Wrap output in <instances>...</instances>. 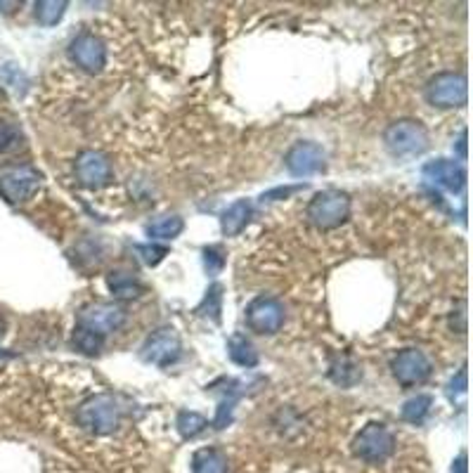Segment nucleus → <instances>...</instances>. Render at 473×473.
<instances>
[{"mask_svg": "<svg viewBox=\"0 0 473 473\" xmlns=\"http://www.w3.org/2000/svg\"><path fill=\"white\" fill-rule=\"evenodd\" d=\"M396 450V436L386 424L372 422L353 440V454L365 464H383Z\"/></svg>", "mask_w": 473, "mask_h": 473, "instance_id": "nucleus-4", "label": "nucleus"}, {"mask_svg": "<svg viewBox=\"0 0 473 473\" xmlns=\"http://www.w3.org/2000/svg\"><path fill=\"white\" fill-rule=\"evenodd\" d=\"M329 379H332L336 386L351 389V386H355V383L362 379V369L353 358L336 355V358H332V365H329Z\"/></svg>", "mask_w": 473, "mask_h": 473, "instance_id": "nucleus-16", "label": "nucleus"}, {"mask_svg": "<svg viewBox=\"0 0 473 473\" xmlns=\"http://www.w3.org/2000/svg\"><path fill=\"white\" fill-rule=\"evenodd\" d=\"M76 177L78 183L88 187V190H99L112 180V163L106 159V154L98 152V149H85L76 156Z\"/></svg>", "mask_w": 473, "mask_h": 473, "instance_id": "nucleus-12", "label": "nucleus"}, {"mask_svg": "<svg viewBox=\"0 0 473 473\" xmlns=\"http://www.w3.org/2000/svg\"><path fill=\"white\" fill-rule=\"evenodd\" d=\"M433 398L422 393L417 398H410L407 403L403 405V419L405 422H410V424H422L426 417H429V412H431Z\"/></svg>", "mask_w": 473, "mask_h": 473, "instance_id": "nucleus-21", "label": "nucleus"}, {"mask_svg": "<svg viewBox=\"0 0 473 473\" xmlns=\"http://www.w3.org/2000/svg\"><path fill=\"white\" fill-rule=\"evenodd\" d=\"M76 424L92 436H109L121 424L119 403L106 393L88 398L76 410Z\"/></svg>", "mask_w": 473, "mask_h": 473, "instance_id": "nucleus-1", "label": "nucleus"}, {"mask_svg": "<svg viewBox=\"0 0 473 473\" xmlns=\"http://www.w3.org/2000/svg\"><path fill=\"white\" fill-rule=\"evenodd\" d=\"M192 473H227V457L218 447H204L192 457Z\"/></svg>", "mask_w": 473, "mask_h": 473, "instance_id": "nucleus-17", "label": "nucleus"}, {"mask_svg": "<svg viewBox=\"0 0 473 473\" xmlns=\"http://www.w3.org/2000/svg\"><path fill=\"white\" fill-rule=\"evenodd\" d=\"M74 343H76L78 351H83L85 355H95L105 346V336H98V334L76 327V329H74Z\"/></svg>", "mask_w": 473, "mask_h": 473, "instance_id": "nucleus-25", "label": "nucleus"}, {"mask_svg": "<svg viewBox=\"0 0 473 473\" xmlns=\"http://www.w3.org/2000/svg\"><path fill=\"white\" fill-rule=\"evenodd\" d=\"M460 156L461 159H467V130H464L460 138Z\"/></svg>", "mask_w": 473, "mask_h": 473, "instance_id": "nucleus-30", "label": "nucleus"}, {"mask_svg": "<svg viewBox=\"0 0 473 473\" xmlns=\"http://www.w3.org/2000/svg\"><path fill=\"white\" fill-rule=\"evenodd\" d=\"M135 248H138V254H142V261L147 265H159L169 256V248L156 247V244H138Z\"/></svg>", "mask_w": 473, "mask_h": 473, "instance_id": "nucleus-27", "label": "nucleus"}, {"mask_svg": "<svg viewBox=\"0 0 473 473\" xmlns=\"http://www.w3.org/2000/svg\"><path fill=\"white\" fill-rule=\"evenodd\" d=\"M109 289L116 298H135L140 294V282L128 272H112L109 275Z\"/></svg>", "mask_w": 473, "mask_h": 473, "instance_id": "nucleus-24", "label": "nucleus"}, {"mask_svg": "<svg viewBox=\"0 0 473 473\" xmlns=\"http://www.w3.org/2000/svg\"><path fill=\"white\" fill-rule=\"evenodd\" d=\"M284 166L294 177L315 176L325 170V152L315 142H296L284 156Z\"/></svg>", "mask_w": 473, "mask_h": 473, "instance_id": "nucleus-13", "label": "nucleus"}, {"mask_svg": "<svg viewBox=\"0 0 473 473\" xmlns=\"http://www.w3.org/2000/svg\"><path fill=\"white\" fill-rule=\"evenodd\" d=\"M140 358L147 365L156 367H169L180 358V336L173 327H162L154 334H149L147 341L142 343Z\"/></svg>", "mask_w": 473, "mask_h": 473, "instance_id": "nucleus-8", "label": "nucleus"}, {"mask_svg": "<svg viewBox=\"0 0 473 473\" xmlns=\"http://www.w3.org/2000/svg\"><path fill=\"white\" fill-rule=\"evenodd\" d=\"M185 220L180 216H162L147 227V234L152 240H176L183 233Z\"/></svg>", "mask_w": 473, "mask_h": 473, "instance_id": "nucleus-20", "label": "nucleus"}, {"mask_svg": "<svg viewBox=\"0 0 473 473\" xmlns=\"http://www.w3.org/2000/svg\"><path fill=\"white\" fill-rule=\"evenodd\" d=\"M469 98V85L464 74L457 71H443L438 76H433L426 85V99L433 106L440 109H454V106H464Z\"/></svg>", "mask_w": 473, "mask_h": 473, "instance_id": "nucleus-6", "label": "nucleus"}, {"mask_svg": "<svg viewBox=\"0 0 473 473\" xmlns=\"http://www.w3.org/2000/svg\"><path fill=\"white\" fill-rule=\"evenodd\" d=\"M69 59L76 64L78 69H83L85 74H99L106 64V48L102 38L91 31L78 34L74 41L69 43Z\"/></svg>", "mask_w": 473, "mask_h": 473, "instance_id": "nucleus-9", "label": "nucleus"}, {"mask_svg": "<svg viewBox=\"0 0 473 473\" xmlns=\"http://www.w3.org/2000/svg\"><path fill=\"white\" fill-rule=\"evenodd\" d=\"M43 176L31 163H17L0 173V194L10 204H21L38 192Z\"/></svg>", "mask_w": 473, "mask_h": 473, "instance_id": "nucleus-5", "label": "nucleus"}, {"mask_svg": "<svg viewBox=\"0 0 473 473\" xmlns=\"http://www.w3.org/2000/svg\"><path fill=\"white\" fill-rule=\"evenodd\" d=\"M467 453H461L460 457H457V461H454L453 473H467Z\"/></svg>", "mask_w": 473, "mask_h": 473, "instance_id": "nucleus-29", "label": "nucleus"}, {"mask_svg": "<svg viewBox=\"0 0 473 473\" xmlns=\"http://www.w3.org/2000/svg\"><path fill=\"white\" fill-rule=\"evenodd\" d=\"M204 265L209 270V275H218L223 265H225V256L220 251V247H209L204 251Z\"/></svg>", "mask_w": 473, "mask_h": 473, "instance_id": "nucleus-28", "label": "nucleus"}, {"mask_svg": "<svg viewBox=\"0 0 473 473\" xmlns=\"http://www.w3.org/2000/svg\"><path fill=\"white\" fill-rule=\"evenodd\" d=\"M64 12H67L64 0H41V3H35V20L41 21L43 27H55L57 21L64 17Z\"/></svg>", "mask_w": 473, "mask_h": 473, "instance_id": "nucleus-23", "label": "nucleus"}, {"mask_svg": "<svg viewBox=\"0 0 473 473\" xmlns=\"http://www.w3.org/2000/svg\"><path fill=\"white\" fill-rule=\"evenodd\" d=\"M390 372L400 386L410 389L431 376V360L417 348H405L390 360Z\"/></svg>", "mask_w": 473, "mask_h": 473, "instance_id": "nucleus-10", "label": "nucleus"}, {"mask_svg": "<svg viewBox=\"0 0 473 473\" xmlns=\"http://www.w3.org/2000/svg\"><path fill=\"white\" fill-rule=\"evenodd\" d=\"M126 308L119 304H88L78 311L76 327L98 336H106L109 332H116L126 322Z\"/></svg>", "mask_w": 473, "mask_h": 473, "instance_id": "nucleus-7", "label": "nucleus"}, {"mask_svg": "<svg viewBox=\"0 0 473 473\" xmlns=\"http://www.w3.org/2000/svg\"><path fill=\"white\" fill-rule=\"evenodd\" d=\"M24 147V133L21 128L10 119H0V156L14 154Z\"/></svg>", "mask_w": 473, "mask_h": 473, "instance_id": "nucleus-19", "label": "nucleus"}, {"mask_svg": "<svg viewBox=\"0 0 473 473\" xmlns=\"http://www.w3.org/2000/svg\"><path fill=\"white\" fill-rule=\"evenodd\" d=\"M426 180H431L433 185H438L447 192H461L467 185V170L464 166L450 159H436L424 166Z\"/></svg>", "mask_w": 473, "mask_h": 473, "instance_id": "nucleus-14", "label": "nucleus"}, {"mask_svg": "<svg viewBox=\"0 0 473 473\" xmlns=\"http://www.w3.org/2000/svg\"><path fill=\"white\" fill-rule=\"evenodd\" d=\"M220 291H223V289H220V284H213L211 289L206 291L204 304H201L197 308L199 315H201V312H204L206 308H209V311H211V312H209V315H211V318L216 319V322H218V319H220V296H223Z\"/></svg>", "mask_w": 473, "mask_h": 473, "instance_id": "nucleus-26", "label": "nucleus"}, {"mask_svg": "<svg viewBox=\"0 0 473 473\" xmlns=\"http://www.w3.org/2000/svg\"><path fill=\"white\" fill-rule=\"evenodd\" d=\"M247 325L256 334H277L284 325V305L272 296L254 298L247 308Z\"/></svg>", "mask_w": 473, "mask_h": 473, "instance_id": "nucleus-11", "label": "nucleus"}, {"mask_svg": "<svg viewBox=\"0 0 473 473\" xmlns=\"http://www.w3.org/2000/svg\"><path fill=\"white\" fill-rule=\"evenodd\" d=\"M176 426L183 438H197L199 433L204 431L206 426H209V422H206V417H201L199 412L183 410V412H177Z\"/></svg>", "mask_w": 473, "mask_h": 473, "instance_id": "nucleus-22", "label": "nucleus"}, {"mask_svg": "<svg viewBox=\"0 0 473 473\" xmlns=\"http://www.w3.org/2000/svg\"><path fill=\"white\" fill-rule=\"evenodd\" d=\"M227 351H230V358H233L234 365H240V367L251 369L258 365V353H256L254 343L247 336H241V334H234L233 339L227 341Z\"/></svg>", "mask_w": 473, "mask_h": 473, "instance_id": "nucleus-18", "label": "nucleus"}, {"mask_svg": "<svg viewBox=\"0 0 473 473\" xmlns=\"http://www.w3.org/2000/svg\"><path fill=\"white\" fill-rule=\"evenodd\" d=\"M254 218V204L248 199H240L233 206H227L223 216H220V227L225 237H237L240 233L247 230V225Z\"/></svg>", "mask_w": 473, "mask_h": 473, "instance_id": "nucleus-15", "label": "nucleus"}, {"mask_svg": "<svg viewBox=\"0 0 473 473\" xmlns=\"http://www.w3.org/2000/svg\"><path fill=\"white\" fill-rule=\"evenodd\" d=\"M7 358H14L12 353H5V351H0V360H7Z\"/></svg>", "mask_w": 473, "mask_h": 473, "instance_id": "nucleus-31", "label": "nucleus"}, {"mask_svg": "<svg viewBox=\"0 0 473 473\" xmlns=\"http://www.w3.org/2000/svg\"><path fill=\"white\" fill-rule=\"evenodd\" d=\"M383 145H386V149H389L393 156H398V159L419 156L429 149V130H426L422 121L400 119L386 128Z\"/></svg>", "mask_w": 473, "mask_h": 473, "instance_id": "nucleus-2", "label": "nucleus"}, {"mask_svg": "<svg viewBox=\"0 0 473 473\" xmlns=\"http://www.w3.org/2000/svg\"><path fill=\"white\" fill-rule=\"evenodd\" d=\"M305 216L318 230H334L351 218V197L339 190L318 192L305 209Z\"/></svg>", "mask_w": 473, "mask_h": 473, "instance_id": "nucleus-3", "label": "nucleus"}]
</instances>
